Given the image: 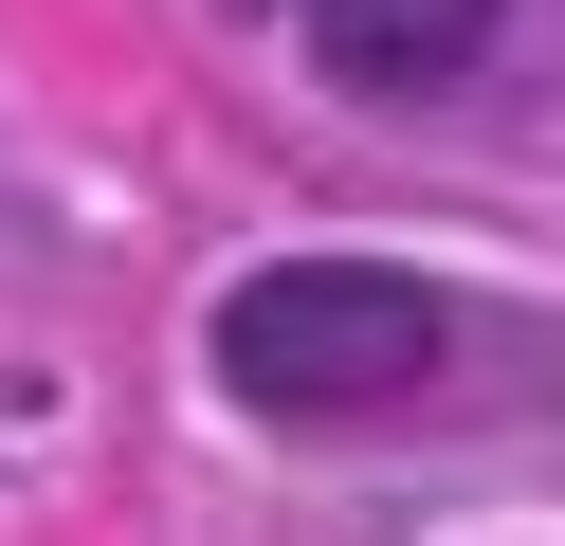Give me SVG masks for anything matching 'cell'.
I'll return each instance as SVG.
<instances>
[{
    "instance_id": "6da1fadb",
    "label": "cell",
    "mask_w": 565,
    "mask_h": 546,
    "mask_svg": "<svg viewBox=\"0 0 565 546\" xmlns=\"http://www.w3.org/2000/svg\"><path fill=\"white\" fill-rule=\"evenodd\" d=\"M201 364H220V400L274 419V437H365V419H419V400H438L456 291L402 274V255H274V274L220 291Z\"/></svg>"
},
{
    "instance_id": "7a4b0ae2",
    "label": "cell",
    "mask_w": 565,
    "mask_h": 546,
    "mask_svg": "<svg viewBox=\"0 0 565 546\" xmlns=\"http://www.w3.org/2000/svg\"><path fill=\"white\" fill-rule=\"evenodd\" d=\"M310 55H329L347 92L419 109V92H456V73L492 55V0H310Z\"/></svg>"
}]
</instances>
